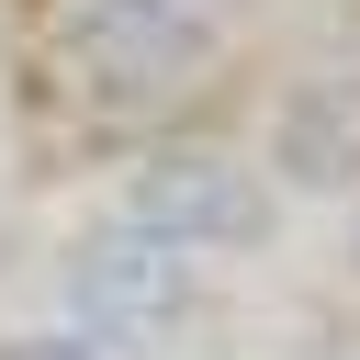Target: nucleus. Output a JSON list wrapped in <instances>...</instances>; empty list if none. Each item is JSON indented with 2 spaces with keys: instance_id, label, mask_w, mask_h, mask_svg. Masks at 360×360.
<instances>
[{
  "instance_id": "obj_1",
  "label": "nucleus",
  "mask_w": 360,
  "mask_h": 360,
  "mask_svg": "<svg viewBox=\"0 0 360 360\" xmlns=\"http://www.w3.org/2000/svg\"><path fill=\"white\" fill-rule=\"evenodd\" d=\"M56 304L146 349L158 326H180V315L202 304V259L169 248V236H146L135 214H112V225H90V236L56 259Z\"/></svg>"
},
{
  "instance_id": "obj_3",
  "label": "nucleus",
  "mask_w": 360,
  "mask_h": 360,
  "mask_svg": "<svg viewBox=\"0 0 360 360\" xmlns=\"http://www.w3.org/2000/svg\"><path fill=\"white\" fill-rule=\"evenodd\" d=\"M124 214H135L146 236L191 248V259H236V248L270 236V191H259L225 146H158V158L124 180Z\"/></svg>"
},
{
  "instance_id": "obj_2",
  "label": "nucleus",
  "mask_w": 360,
  "mask_h": 360,
  "mask_svg": "<svg viewBox=\"0 0 360 360\" xmlns=\"http://www.w3.org/2000/svg\"><path fill=\"white\" fill-rule=\"evenodd\" d=\"M68 56L90 101H169L214 56V11L202 0H68Z\"/></svg>"
},
{
  "instance_id": "obj_4",
  "label": "nucleus",
  "mask_w": 360,
  "mask_h": 360,
  "mask_svg": "<svg viewBox=\"0 0 360 360\" xmlns=\"http://www.w3.org/2000/svg\"><path fill=\"white\" fill-rule=\"evenodd\" d=\"M349 158H360V124L338 112V90H315V101H292L281 112V169L315 191V180H349Z\"/></svg>"
},
{
  "instance_id": "obj_6",
  "label": "nucleus",
  "mask_w": 360,
  "mask_h": 360,
  "mask_svg": "<svg viewBox=\"0 0 360 360\" xmlns=\"http://www.w3.org/2000/svg\"><path fill=\"white\" fill-rule=\"evenodd\" d=\"M202 11H225V0H202Z\"/></svg>"
},
{
  "instance_id": "obj_5",
  "label": "nucleus",
  "mask_w": 360,
  "mask_h": 360,
  "mask_svg": "<svg viewBox=\"0 0 360 360\" xmlns=\"http://www.w3.org/2000/svg\"><path fill=\"white\" fill-rule=\"evenodd\" d=\"M0 360H135V338H112V326H90V315H68V304H56V315H45V326H22Z\"/></svg>"
}]
</instances>
